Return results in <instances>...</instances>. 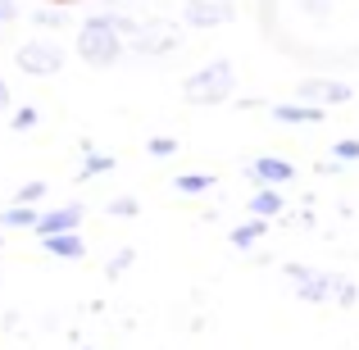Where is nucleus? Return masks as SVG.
<instances>
[{"label": "nucleus", "mask_w": 359, "mask_h": 350, "mask_svg": "<svg viewBox=\"0 0 359 350\" xmlns=\"http://www.w3.org/2000/svg\"><path fill=\"white\" fill-rule=\"evenodd\" d=\"M41 5H64V9H69V5H78V0H41Z\"/></svg>", "instance_id": "393cba45"}, {"label": "nucleus", "mask_w": 359, "mask_h": 350, "mask_svg": "<svg viewBox=\"0 0 359 350\" xmlns=\"http://www.w3.org/2000/svg\"><path fill=\"white\" fill-rule=\"evenodd\" d=\"M177 41H182L177 23H168V18H141L137 36H132V51H141V55H168V51H177Z\"/></svg>", "instance_id": "20e7f679"}, {"label": "nucleus", "mask_w": 359, "mask_h": 350, "mask_svg": "<svg viewBox=\"0 0 359 350\" xmlns=\"http://www.w3.org/2000/svg\"><path fill=\"white\" fill-rule=\"evenodd\" d=\"M14 18H18V5H14V0H0V27L14 23Z\"/></svg>", "instance_id": "5701e85b"}, {"label": "nucleus", "mask_w": 359, "mask_h": 350, "mask_svg": "<svg viewBox=\"0 0 359 350\" xmlns=\"http://www.w3.org/2000/svg\"><path fill=\"white\" fill-rule=\"evenodd\" d=\"M182 18L191 27H223L237 18V5L232 0H182Z\"/></svg>", "instance_id": "423d86ee"}, {"label": "nucleus", "mask_w": 359, "mask_h": 350, "mask_svg": "<svg viewBox=\"0 0 359 350\" xmlns=\"http://www.w3.org/2000/svg\"><path fill=\"white\" fill-rule=\"evenodd\" d=\"M82 214H87V205L82 201H73V205H60V210H50V214H36V223H32V232L41 236H60V232H78L82 228Z\"/></svg>", "instance_id": "0eeeda50"}, {"label": "nucleus", "mask_w": 359, "mask_h": 350, "mask_svg": "<svg viewBox=\"0 0 359 350\" xmlns=\"http://www.w3.org/2000/svg\"><path fill=\"white\" fill-rule=\"evenodd\" d=\"M332 150H337V155H341V159H359V141H355V137H346V141H337V146H332Z\"/></svg>", "instance_id": "4be33fe9"}, {"label": "nucleus", "mask_w": 359, "mask_h": 350, "mask_svg": "<svg viewBox=\"0 0 359 350\" xmlns=\"http://www.w3.org/2000/svg\"><path fill=\"white\" fill-rule=\"evenodd\" d=\"M287 278L300 287V296H305V300H327V291H332V278H323V273H309L305 264H287Z\"/></svg>", "instance_id": "1a4fd4ad"}, {"label": "nucleus", "mask_w": 359, "mask_h": 350, "mask_svg": "<svg viewBox=\"0 0 359 350\" xmlns=\"http://www.w3.org/2000/svg\"><path fill=\"white\" fill-rule=\"evenodd\" d=\"M250 177L278 191L282 182H291V177H296V168H291L287 159H278V155H259V159H250Z\"/></svg>", "instance_id": "6e6552de"}, {"label": "nucleus", "mask_w": 359, "mask_h": 350, "mask_svg": "<svg viewBox=\"0 0 359 350\" xmlns=\"http://www.w3.org/2000/svg\"><path fill=\"white\" fill-rule=\"evenodd\" d=\"M14 64H18L23 73H32V78H50V73L64 69V46L32 36V41H23V46L14 51Z\"/></svg>", "instance_id": "7ed1b4c3"}, {"label": "nucleus", "mask_w": 359, "mask_h": 350, "mask_svg": "<svg viewBox=\"0 0 359 350\" xmlns=\"http://www.w3.org/2000/svg\"><path fill=\"white\" fill-rule=\"evenodd\" d=\"M273 119H278V123H323V109L296 105V100H282V105H273Z\"/></svg>", "instance_id": "f8f14e48"}, {"label": "nucleus", "mask_w": 359, "mask_h": 350, "mask_svg": "<svg viewBox=\"0 0 359 350\" xmlns=\"http://www.w3.org/2000/svg\"><path fill=\"white\" fill-rule=\"evenodd\" d=\"M210 187H214V173H182V177H177V191H187V196L210 191Z\"/></svg>", "instance_id": "dca6fc26"}, {"label": "nucleus", "mask_w": 359, "mask_h": 350, "mask_svg": "<svg viewBox=\"0 0 359 350\" xmlns=\"http://www.w3.org/2000/svg\"><path fill=\"white\" fill-rule=\"evenodd\" d=\"M109 214H118V219H132V214H141V205L132 201V196H118V201H109Z\"/></svg>", "instance_id": "6ab92c4d"}, {"label": "nucleus", "mask_w": 359, "mask_h": 350, "mask_svg": "<svg viewBox=\"0 0 359 350\" xmlns=\"http://www.w3.org/2000/svg\"><path fill=\"white\" fill-rule=\"evenodd\" d=\"M355 91L346 82H323V78H309L296 87V105H314V109H327V105H346Z\"/></svg>", "instance_id": "39448f33"}, {"label": "nucleus", "mask_w": 359, "mask_h": 350, "mask_svg": "<svg viewBox=\"0 0 359 350\" xmlns=\"http://www.w3.org/2000/svg\"><path fill=\"white\" fill-rule=\"evenodd\" d=\"M46 250L60 255V260H82L87 255V241H82V232H60V236H46Z\"/></svg>", "instance_id": "9b49d317"}, {"label": "nucleus", "mask_w": 359, "mask_h": 350, "mask_svg": "<svg viewBox=\"0 0 359 350\" xmlns=\"http://www.w3.org/2000/svg\"><path fill=\"white\" fill-rule=\"evenodd\" d=\"M9 105H14V96H9V82L0 78V109H9Z\"/></svg>", "instance_id": "b1692460"}, {"label": "nucleus", "mask_w": 359, "mask_h": 350, "mask_svg": "<svg viewBox=\"0 0 359 350\" xmlns=\"http://www.w3.org/2000/svg\"><path fill=\"white\" fill-rule=\"evenodd\" d=\"M36 123H41L36 105H18V109H14V119H9V128H14V132H32Z\"/></svg>", "instance_id": "f3484780"}, {"label": "nucleus", "mask_w": 359, "mask_h": 350, "mask_svg": "<svg viewBox=\"0 0 359 350\" xmlns=\"http://www.w3.org/2000/svg\"><path fill=\"white\" fill-rule=\"evenodd\" d=\"M0 245H5V236H0Z\"/></svg>", "instance_id": "a878e982"}, {"label": "nucleus", "mask_w": 359, "mask_h": 350, "mask_svg": "<svg viewBox=\"0 0 359 350\" xmlns=\"http://www.w3.org/2000/svg\"><path fill=\"white\" fill-rule=\"evenodd\" d=\"M259 236H264V223H259V219H250V223H241V228H232L228 241L237 245V250H245V245H255Z\"/></svg>", "instance_id": "4468645a"}, {"label": "nucleus", "mask_w": 359, "mask_h": 350, "mask_svg": "<svg viewBox=\"0 0 359 350\" xmlns=\"http://www.w3.org/2000/svg\"><path fill=\"white\" fill-rule=\"evenodd\" d=\"M132 260H137V250H118V255H114V260H109V269H105V273H109V278H118V273H123V269H128V264H132Z\"/></svg>", "instance_id": "412c9836"}, {"label": "nucleus", "mask_w": 359, "mask_h": 350, "mask_svg": "<svg viewBox=\"0 0 359 350\" xmlns=\"http://www.w3.org/2000/svg\"><path fill=\"white\" fill-rule=\"evenodd\" d=\"M41 196H46V182H23V187L14 191V205H27V210H32Z\"/></svg>", "instance_id": "a211bd4d"}, {"label": "nucleus", "mask_w": 359, "mask_h": 350, "mask_svg": "<svg viewBox=\"0 0 359 350\" xmlns=\"http://www.w3.org/2000/svg\"><path fill=\"white\" fill-rule=\"evenodd\" d=\"M282 210H287V196H278L273 187H259V191L250 196V219H259V223L278 219Z\"/></svg>", "instance_id": "9d476101"}, {"label": "nucleus", "mask_w": 359, "mask_h": 350, "mask_svg": "<svg viewBox=\"0 0 359 350\" xmlns=\"http://www.w3.org/2000/svg\"><path fill=\"white\" fill-rule=\"evenodd\" d=\"M0 223H5V228H32V223H36V210H27V205L0 210Z\"/></svg>", "instance_id": "2eb2a0df"}, {"label": "nucleus", "mask_w": 359, "mask_h": 350, "mask_svg": "<svg viewBox=\"0 0 359 350\" xmlns=\"http://www.w3.org/2000/svg\"><path fill=\"white\" fill-rule=\"evenodd\" d=\"M114 168V155H105V150H87V164L78 168V177L87 182V177H96V173H109Z\"/></svg>", "instance_id": "ddd939ff"}, {"label": "nucleus", "mask_w": 359, "mask_h": 350, "mask_svg": "<svg viewBox=\"0 0 359 350\" xmlns=\"http://www.w3.org/2000/svg\"><path fill=\"white\" fill-rule=\"evenodd\" d=\"M73 51H78V60L91 64V69H114L128 46H123V36L109 27L105 14H91L87 23L78 27V36H73Z\"/></svg>", "instance_id": "f257e3e1"}, {"label": "nucleus", "mask_w": 359, "mask_h": 350, "mask_svg": "<svg viewBox=\"0 0 359 350\" xmlns=\"http://www.w3.org/2000/svg\"><path fill=\"white\" fill-rule=\"evenodd\" d=\"M150 155H177V141L173 137H150Z\"/></svg>", "instance_id": "aec40b11"}, {"label": "nucleus", "mask_w": 359, "mask_h": 350, "mask_svg": "<svg viewBox=\"0 0 359 350\" xmlns=\"http://www.w3.org/2000/svg\"><path fill=\"white\" fill-rule=\"evenodd\" d=\"M232 96H237V69H232L228 60L205 64V69H196L191 78L182 82V100H187V105H201V109L228 105Z\"/></svg>", "instance_id": "f03ea898"}]
</instances>
